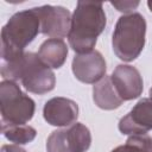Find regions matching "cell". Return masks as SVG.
Wrapping results in <instances>:
<instances>
[{"label":"cell","instance_id":"17","mask_svg":"<svg viewBox=\"0 0 152 152\" xmlns=\"http://www.w3.org/2000/svg\"><path fill=\"white\" fill-rule=\"evenodd\" d=\"M1 152H26V151L19 145L12 144V145H4L1 147Z\"/></svg>","mask_w":152,"mask_h":152},{"label":"cell","instance_id":"3","mask_svg":"<svg viewBox=\"0 0 152 152\" xmlns=\"http://www.w3.org/2000/svg\"><path fill=\"white\" fill-rule=\"evenodd\" d=\"M40 32V19L36 8L14 13L1 30V62L24 55V49Z\"/></svg>","mask_w":152,"mask_h":152},{"label":"cell","instance_id":"8","mask_svg":"<svg viewBox=\"0 0 152 152\" xmlns=\"http://www.w3.org/2000/svg\"><path fill=\"white\" fill-rule=\"evenodd\" d=\"M75 77L88 84H95L106 76V61L101 52L93 50L87 53H77L71 63Z\"/></svg>","mask_w":152,"mask_h":152},{"label":"cell","instance_id":"15","mask_svg":"<svg viewBox=\"0 0 152 152\" xmlns=\"http://www.w3.org/2000/svg\"><path fill=\"white\" fill-rule=\"evenodd\" d=\"M110 152H152V138L145 134H132L124 145L113 148Z\"/></svg>","mask_w":152,"mask_h":152},{"label":"cell","instance_id":"6","mask_svg":"<svg viewBox=\"0 0 152 152\" xmlns=\"http://www.w3.org/2000/svg\"><path fill=\"white\" fill-rule=\"evenodd\" d=\"M91 134L81 122L72 124L68 128L53 131L46 140L48 152H86L90 147Z\"/></svg>","mask_w":152,"mask_h":152},{"label":"cell","instance_id":"14","mask_svg":"<svg viewBox=\"0 0 152 152\" xmlns=\"http://www.w3.org/2000/svg\"><path fill=\"white\" fill-rule=\"evenodd\" d=\"M1 132L7 140L17 145L28 144L37 135V131L28 125H1Z\"/></svg>","mask_w":152,"mask_h":152},{"label":"cell","instance_id":"18","mask_svg":"<svg viewBox=\"0 0 152 152\" xmlns=\"http://www.w3.org/2000/svg\"><path fill=\"white\" fill-rule=\"evenodd\" d=\"M147 6H148V8H150V11L152 12V1H147Z\"/></svg>","mask_w":152,"mask_h":152},{"label":"cell","instance_id":"1","mask_svg":"<svg viewBox=\"0 0 152 152\" xmlns=\"http://www.w3.org/2000/svg\"><path fill=\"white\" fill-rule=\"evenodd\" d=\"M106 13L102 2L78 1L71 15V26L68 40L77 53L94 50L97 37L106 27Z\"/></svg>","mask_w":152,"mask_h":152},{"label":"cell","instance_id":"11","mask_svg":"<svg viewBox=\"0 0 152 152\" xmlns=\"http://www.w3.org/2000/svg\"><path fill=\"white\" fill-rule=\"evenodd\" d=\"M43 116L51 126L69 127L78 118V106L66 97H52L45 102Z\"/></svg>","mask_w":152,"mask_h":152},{"label":"cell","instance_id":"16","mask_svg":"<svg viewBox=\"0 0 152 152\" xmlns=\"http://www.w3.org/2000/svg\"><path fill=\"white\" fill-rule=\"evenodd\" d=\"M110 5L114 6L119 12L131 14L133 13L132 11L139 6V1H112Z\"/></svg>","mask_w":152,"mask_h":152},{"label":"cell","instance_id":"4","mask_svg":"<svg viewBox=\"0 0 152 152\" xmlns=\"http://www.w3.org/2000/svg\"><path fill=\"white\" fill-rule=\"evenodd\" d=\"M146 21L137 12L121 15L115 25L112 45L118 58L124 62H132L141 53L145 46Z\"/></svg>","mask_w":152,"mask_h":152},{"label":"cell","instance_id":"12","mask_svg":"<svg viewBox=\"0 0 152 152\" xmlns=\"http://www.w3.org/2000/svg\"><path fill=\"white\" fill-rule=\"evenodd\" d=\"M93 100L95 104L104 110H113L119 108L124 100L119 96L118 91L115 90L110 76H104L93 87Z\"/></svg>","mask_w":152,"mask_h":152},{"label":"cell","instance_id":"5","mask_svg":"<svg viewBox=\"0 0 152 152\" xmlns=\"http://www.w3.org/2000/svg\"><path fill=\"white\" fill-rule=\"evenodd\" d=\"M1 125H26L34 114V101L24 94L14 81L0 83Z\"/></svg>","mask_w":152,"mask_h":152},{"label":"cell","instance_id":"10","mask_svg":"<svg viewBox=\"0 0 152 152\" xmlns=\"http://www.w3.org/2000/svg\"><path fill=\"white\" fill-rule=\"evenodd\" d=\"M112 83L124 101L138 99L144 89L139 70L128 64H119L110 75Z\"/></svg>","mask_w":152,"mask_h":152},{"label":"cell","instance_id":"19","mask_svg":"<svg viewBox=\"0 0 152 152\" xmlns=\"http://www.w3.org/2000/svg\"><path fill=\"white\" fill-rule=\"evenodd\" d=\"M150 97H151V99H152V88H151V89H150Z\"/></svg>","mask_w":152,"mask_h":152},{"label":"cell","instance_id":"2","mask_svg":"<svg viewBox=\"0 0 152 152\" xmlns=\"http://www.w3.org/2000/svg\"><path fill=\"white\" fill-rule=\"evenodd\" d=\"M1 75L4 80L20 81L27 91L38 95L51 91L56 84L52 69L34 52H24L14 61L1 62Z\"/></svg>","mask_w":152,"mask_h":152},{"label":"cell","instance_id":"9","mask_svg":"<svg viewBox=\"0 0 152 152\" xmlns=\"http://www.w3.org/2000/svg\"><path fill=\"white\" fill-rule=\"evenodd\" d=\"M122 134H145L152 129V99L144 97L119 121Z\"/></svg>","mask_w":152,"mask_h":152},{"label":"cell","instance_id":"13","mask_svg":"<svg viewBox=\"0 0 152 152\" xmlns=\"http://www.w3.org/2000/svg\"><path fill=\"white\" fill-rule=\"evenodd\" d=\"M38 56L50 68L58 69L66 61L68 46L63 39L49 38L42 43L38 51Z\"/></svg>","mask_w":152,"mask_h":152},{"label":"cell","instance_id":"7","mask_svg":"<svg viewBox=\"0 0 152 152\" xmlns=\"http://www.w3.org/2000/svg\"><path fill=\"white\" fill-rule=\"evenodd\" d=\"M40 19V32L50 38L62 39L69 34L71 14L63 6L44 5L34 7Z\"/></svg>","mask_w":152,"mask_h":152}]
</instances>
